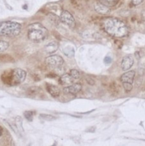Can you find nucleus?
Returning <instances> with one entry per match:
<instances>
[{
	"label": "nucleus",
	"instance_id": "obj_1",
	"mask_svg": "<svg viewBox=\"0 0 145 146\" xmlns=\"http://www.w3.org/2000/svg\"><path fill=\"white\" fill-rule=\"evenodd\" d=\"M102 25L104 30L115 38H124L129 34V29L126 24L118 19L107 17L103 19Z\"/></svg>",
	"mask_w": 145,
	"mask_h": 146
},
{
	"label": "nucleus",
	"instance_id": "obj_2",
	"mask_svg": "<svg viewBox=\"0 0 145 146\" xmlns=\"http://www.w3.org/2000/svg\"><path fill=\"white\" fill-rule=\"evenodd\" d=\"M26 76V71L23 69L14 68L4 71L1 75V78L4 84L13 86L21 84L25 80Z\"/></svg>",
	"mask_w": 145,
	"mask_h": 146
},
{
	"label": "nucleus",
	"instance_id": "obj_3",
	"mask_svg": "<svg viewBox=\"0 0 145 146\" xmlns=\"http://www.w3.org/2000/svg\"><path fill=\"white\" fill-rule=\"evenodd\" d=\"M48 36V30L39 23L30 24L28 27V37L35 42L44 41Z\"/></svg>",
	"mask_w": 145,
	"mask_h": 146
},
{
	"label": "nucleus",
	"instance_id": "obj_4",
	"mask_svg": "<svg viewBox=\"0 0 145 146\" xmlns=\"http://www.w3.org/2000/svg\"><path fill=\"white\" fill-rule=\"evenodd\" d=\"M21 31V25L13 21L0 22V36H16Z\"/></svg>",
	"mask_w": 145,
	"mask_h": 146
},
{
	"label": "nucleus",
	"instance_id": "obj_5",
	"mask_svg": "<svg viewBox=\"0 0 145 146\" xmlns=\"http://www.w3.org/2000/svg\"><path fill=\"white\" fill-rule=\"evenodd\" d=\"M45 64L52 68H58L63 64L64 60L61 56L58 55H52L45 58Z\"/></svg>",
	"mask_w": 145,
	"mask_h": 146
},
{
	"label": "nucleus",
	"instance_id": "obj_6",
	"mask_svg": "<svg viewBox=\"0 0 145 146\" xmlns=\"http://www.w3.org/2000/svg\"><path fill=\"white\" fill-rule=\"evenodd\" d=\"M60 20L68 26L71 28H74L75 26V21L73 17L72 14L69 12V11H66V10H63L61 12V16H60Z\"/></svg>",
	"mask_w": 145,
	"mask_h": 146
},
{
	"label": "nucleus",
	"instance_id": "obj_7",
	"mask_svg": "<svg viewBox=\"0 0 145 146\" xmlns=\"http://www.w3.org/2000/svg\"><path fill=\"white\" fill-rule=\"evenodd\" d=\"M94 9H95V11L102 15H107L110 13V9H109V7L104 4L101 1H97L94 5Z\"/></svg>",
	"mask_w": 145,
	"mask_h": 146
},
{
	"label": "nucleus",
	"instance_id": "obj_8",
	"mask_svg": "<svg viewBox=\"0 0 145 146\" xmlns=\"http://www.w3.org/2000/svg\"><path fill=\"white\" fill-rule=\"evenodd\" d=\"M82 89V86L80 84H74L72 85L69 86H67L65 88H63V92L65 94H72V95H75L78 93H79L80 91Z\"/></svg>",
	"mask_w": 145,
	"mask_h": 146
},
{
	"label": "nucleus",
	"instance_id": "obj_9",
	"mask_svg": "<svg viewBox=\"0 0 145 146\" xmlns=\"http://www.w3.org/2000/svg\"><path fill=\"white\" fill-rule=\"evenodd\" d=\"M134 64V58L131 56H127L122 58L121 68L123 71H127Z\"/></svg>",
	"mask_w": 145,
	"mask_h": 146
},
{
	"label": "nucleus",
	"instance_id": "obj_10",
	"mask_svg": "<svg viewBox=\"0 0 145 146\" xmlns=\"http://www.w3.org/2000/svg\"><path fill=\"white\" fill-rule=\"evenodd\" d=\"M135 72L134 71H129L128 72L122 74L120 77V81L122 83H129V84H133L134 79Z\"/></svg>",
	"mask_w": 145,
	"mask_h": 146
},
{
	"label": "nucleus",
	"instance_id": "obj_11",
	"mask_svg": "<svg viewBox=\"0 0 145 146\" xmlns=\"http://www.w3.org/2000/svg\"><path fill=\"white\" fill-rule=\"evenodd\" d=\"M58 46H59V45H58V42L51 41L44 46V49L48 54H53L58 50Z\"/></svg>",
	"mask_w": 145,
	"mask_h": 146
},
{
	"label": "nucleus",
	"instance_id": "obj_12",
	"mask_svg": "<svg viewBox=\"0 0 145 146\" xmlns=\"http://www.w3.org/2000/svg\"><path fill=\"white\" fill-rule=\"evenodd\" d=\"M46 89L48 91V92L51 95V96L54 97V98H56L58 97L60 95V90L55 86L52 85V84H46Z\"/></svg>",
	"mask_w": 145,
	"mask_h": 146
},
{
	"label": "nucleus",
	"instance_id": "obj_13",
	"mask_svg": "<svg viewBox=\"0 0 145 146\" xmlns=\"http://www.w3.org/2000/svg\"><path fill=\"white\" fill-rule=\"evenodd\" d=\"M60 84L62 85H68V84H72L73 82V78L71 76V74H65L61 76L59 79Z\"/></svg>",
	"mask_w": 145,
	"mask_h": 146
},
{
	"label": "nucleus",
	"instance_id": "obj_14",
	"mask_svg": "<svg viewBox=\"0 0 145 146\" xmlns=\"http://www.w3.org/2000/svg\"><path fill=\"white\" fill-rule=\"evenodd\" d=\"M0 61L5 63H14V59L9 54H2L0 55Z\"/></svg>",
	"mask_w": 145,
	"mask_h": 146
},
{
	"label": "nucleus",
	"instance_id": "obj_15",
	"mask_svg": "<svg viewBox=\"0 0 145 146\" xmlns=\"http://www.w3.org/2000/svg\"><path fill=\"white\" fill-rule=\"evenodd\" d=\"M40 91V88L36 86H32L31 88H28V91H27V94L28 95H36V94H38Z\"/></svg>",
	"mask_w": 145,
	"mask_h": 146
},
{
	"label": "nucleus",
	"instance_id": "obj_16",
	"mask_svg": "<svg viewBox=\"0 0 145 146\" xmlns=\"http://www.w3.org/2000/svg\"><path fill=\"white\" fill-rule=\"evenodd\" d=\"M70 74L73 78V79H79L80 78V73L76 69H72L70 71Z\"/></svg>",
	"mask_w": 145,
	"mask_h": 146
},
{
	"label": "nucleus",
	"instance_id": "obj_17",
	"mask_svg": "<svg viewBox=\"0 0 145 146\" xmlns=\"http://www.w3.org/2000/svg\"><path fill=\"white\" fill-rule=\"evenodd\" d=\"M40 117L41 118H42L43 120L44 121H53L54 120L56 119V118L51 115H48V114H41L40 115Z\"/></svg>",
	"mask_w": 145,
	"mask_h": 146
},
{
	"label": "nucleus",
	"instance_id": "obj_18",
	"mask_svg": "<svg viewBox=\"0 0 145 146\" xmlns=\"http://www.w3.org/2000/svg\"><path fill=\"white\" fill-rule=\"evenodd\" d=\"M118 1L119 0H101V2L108 7H112V6H115L118 2Z\"/></svg>",
	"mask_w": 145,
	"mask_h": 146
},
{
	"label": "nucleus",
	"instance_id": "obj_19",
	"mask_svg": "<svg viewBox=\"0 0 145 146\" xmlns=\"http://www.w3.org/2000/svg\"><path fill=\"white\" fill-rule=\"evenodd\" d=\"M9 47V44L7 41H2V40H0V53L4 52V51L8 48Z\"/></svg>",
	"mask_w": 145,
	"mask_h": 146
},
{
	"label": "nucleus",
	"instance_id": "obj_20",
	"mask_svg": "<svg viewBox=\"0 0 145 146\" xmlns=\"http://www.w3.org/2000/svg\"><path fill=\"white\" fill-rule=\"evenodd\" d=\"M24 117L26 118L28 121H31L33 120V117H34V113L32 111H26L24 113Z\"/></svg>",
	"mask_w": 145,
	"mask_h": 146
},
{
	"label": "nucleus",
	"instance_id": "obj_21",
	"mask_svg": "<svg viewBox=\"0 0 145 146\" xmlns=\"http://www.w3.org/2000/svg\"><path fill=\"white\" fill-rule=\"evenodd\" d=\"M122 86L124 87V89L127 91V92H129L132 91V84H129V83H122Z\"/></svg>",
	"mask_w": 145,
	"mask_h": 146
},
{
	"label": "nucleus",
	"instance_id": "obj_22",
	"mask_svg": "<svg viewBox=\"0 0 145 146\" xmlns=\"http://www.w3.org/2000/svg\"><path fill=\"white\" fill-rule=\"evenodd\" d=\"M86 81L88 83V84H89L90 86H93L95 84V81L92 78H90V77H87Z\"/></svg>",
	"mask_w": 145,
	"mask_h": 146
},
{
	"label": "nucleus",
	"instance_id": "obj_23",
	"mask_svg": "<svg viewBox=\"0 0 145 146\" xmlns=\"http://www.w3.org/2000/svg\"><path fill=\"white\" fill-rule=\"evenodd\" d=\"M144 0H132V3L133 5L137 6L139 4H140Z\"/></svg>",
	"mask_w": 145,
	"mask_h": 146
},
{
	"label": "nucleus",
	"instance_id": "obj_24",
	"mask_svg": "<svg viewBox=\"0 0 145 146\" xmlns=\"http://www.w3.org/2000/svg\"><path fill=\"white\" fill-rule=\"evenodd\" d=\"M104 62L107 64H109L112 62V58H110L109 56H106L105 58V60H104Z\"/></svg>",
	"mask_w": 145,
	"mask_h": 146
},
{
	"label": "nucleus",
	"instance_id": "obj_25",
	"mask_svg": "<svg viewBox=\"0 0 145 146\" xmlns=\"http://www.w3.org/2000/svg\"><path fill=\"white\" fill-rule=\"evenodd\" d=\"M142 16H143V18L145 19V11H144V12H143V14H142Z\"/></svg>",
	"mask_w": 145,
	"mask_h": 146
},
{
	"label": "nucleus",
	"instance_id": "obj_26",
	"mask_svg": "<svg viewBox=\"0 0 145 146\" xmlns=\"http://www.w3.org/2000/svg\"><path fill=\"white\" fill-rule=\"evenodd\" d=\"M1 132H2V131H1V128H0V136H1Z\"/></svg>",
	"mask_w": 145,
	"mask_h": 146
}]
</instances>
